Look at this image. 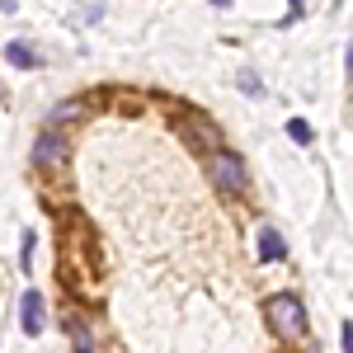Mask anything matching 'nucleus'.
<instances>
[{
	"label": "nucleus",
	"instance_id": "obj_10",
	"mask_svg": "<svg viewBox=\"0 0 353 353\" xmlns=\"http://www.w3.org/2000/svg\"><path fill=\"white\" fill-rule=\"evenodd\" d=\"M217 5H226V0H217Z\"/></svg>",
	"mask_w": 353,
	"mask_h": 353
},
{
	"label": "nucleus",
	"instance_id": "obj_6",
	"mask_svg": "<svg viewBox=\"0 0 353 353\" xmlns=\"http://www.w3.org/2000/svg\"><path fill=\"white\" fill-rule=\"evenodd\" d=\"M5 57H10L14 66H24V71H33V66H38V57H33V48H28V43H10V48H5Z\"/></svg>",
	"mask_w": 353,
	"mask_h": 353
},
{
	"label": "nucleus",
	"instance_id": "obj_7",
	"mask_svg": "<svg viewBox=\"0 0 353 353\" xmlns=\"http://www.w3.org/2000/svg\"><path fill=\"white\" fill-rule=\"evenodd\" d=\"M288 137L306 146V141H311V123H306V118H292V123H288Z\"/></svg>",
	"mask_w": 353,
	"mask_h": 353
},
{
	"label": "nucleus",
	"instance_id": "obj_9",
	"mask_svg": "<svg viewBox=\"0 0 353 353\" xmlns=\"http://www.w3.org/2000/svg\"><path fill=\"white\" fill-rule=\"evenodd\" d=\"M344 353H353V321H344Z\"/></svg>",
	"mask_w": 353,
	"mask_h": 353
},
{
	"label": "nucleus",
	"instance_id": "obj_4",
	"mask_svg": "<svg viewBox=\"0 0 353 353\" xmlns=\"http://www.w3.org/2000/svg\"><path fill=\"white\" fill-rule=\"evenodd\" d=\"M259 259H264V264H269V259H288V245H283V236H278L273 226L259 231Z\"/></svg>",
	"mask_w": 353,
	"mask_h": 353
},
{
	"label": "nucleus",
	"instance_id": "obj_2",
	"mask_svg": "<svg viewBox=\"0 0 353 353\" xmlns=\"http://www.w3.org/2000/svg\"><path fill=\"white\" fill-rule=\"evenodd\" d=\"M208 179H212L221 193H231V198L245 193V184H250L241 156H231V151H212V156H208Z\"/></svg>",
	"mask_w": 353,
	"mask_h": 353
},
{
	"label": "nucleus",
	"instance_id": "obj_3",
	"mask_svg": "<svg viewBox=\"0 0 353 353\" xmlns=\"http://www.w3.org/2000/svg\"><path fill=\"white\" fill-rule=\"evenodd\" d=\"M66 161V132L61 128H43V137L33 141V165H61Z\"/></svg>",
	"mask_w": 353,
	"mask_h": 353
},
{
	"label": "nucleus",
	"instance_id": "obj_1",
	"mask_svg": "<svg viewBox=\"0 0 353 353\" xmlns=\"http://www.w3.org/2000/svg\"><path fill=\"white\" fill-rule=\"evenodd\" d=\"M269 325L283 344H301V339H306V306H301V297L278 292V297L269 301Z\"/></svg>",
	"mask_w": 353,
	"mask_h": 353
},
{
	"label": "nucleus",
	"instance_id": "obj_5",
	"mask_svg": "<svg viewBox=\"0 0 353 353\" xmlns=\"http://www.w3.org/2000/svg\"><path fill=\"white\" fill-rule=\"evenodd\" d=\"M43 330V292H24V334Z\"/></svg>",
	"mask_w": 353,
	"mask_h": 353
},
{
	"label": "nucleus",
	"instance_id": "obj_8",
	"mask_svg": "<svg viewBox=\"0 0 353 353\" xmlns=\"http://www.w3.org/2000/svg\"><path fill=\"white\" fill-rule=\"evenodd\" d=\"M66 325H71V339H76V353H90V349H94V339H90V330H81L76 321H66Z\"/></svg>",
	"mask_w": 353,
	"mask_h": 353
}]
</instances>
